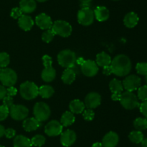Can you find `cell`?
<instances>
[{
    "label": "cell",
    "instance_id": "obj_18",
    "mask_svg": "<svg viewBox=\"0 0 147 147\" xmlns=\"http://www.w3.org/2000/svg\"><path fill=\"white\" fill-rule=\"evenodd\" d=\"M18 24L21 29L24 31H29L34 25L33 19L27 14H22L18 19Z\"/></svg>",
    "mask_w": 147,
    "mask_h": 147
},
{
    "label": "cell",
    "instance_id": "obj_35",
    "mask_svg": "<svg viewBox=\"0 0 147 147\" xmlns=\"http://www.w3.org/2000/svg\"><path fill=\"white\" fill-rule=\"evenodd\" d=\"M137 97L142 102L147 100V85L140 86L137 89Z\"/></svg>",
    "mask_w": 147,
    "mask_h": 147
},
{
    "label": "cell",
    "instance_id": "obj_6",
    "mask_svg": "<svg viewBox=\"0 0 147 147\" xmlns=\"http://www.w3.org/2000/svg\"><path fill=\"white\" fill-rule=\"evenodd\" d=\"M52 30L55 35H58L63 37H67L72 33V26L65 20H56L52 26Z\"/></svg>",
    "mask_w": 147,
    "mask_h": 147
},
{
    "label": "cell",
    "instance_id": "obj_50",
    "mask_svg": "<svg viewBox=\"0 0 147 147\" xmlns=\"http://www.w3.org/2000/svg\"><path fill=\"white\" fill-rule=\"evenodd\" d=\"M92 147H103V145H102V143L96 142V143H94V144H93Z\"/></svg>",
    "mask_w": 147,
    "mask_h": 147
},
{
    "label": "cell",
    "instance_id": "obj_32",
    "mask_svg": "<svg viewBox=\"0 0 147 147\" xmlns=\"http://www.w3.org/2000/svg\"><path fill=\"white\" fill-rule=\"evenodd\" d=\"M31 143L32 145L34 146H38L40 147L42 146H43L45 143V138L44 135H40V134H37L35 135L34 137L32 138Z\"/></svg>",
    "mask_w": 147,
    "mask_h": 147
},
{
    "label": "cell",
    "instance_id": "obj_11",
    "mask_svg": "<svg viewBox=\"0 0 147 147\" xmlns=\"http://www.w3.org/2000/svg\"><path fill=\"white\" fill-rule=\"evenodd\" d=\"M80 66H81L82 73L88 77L96 76L99 70L97 63H96V61L92 60H85Z\"/></svg>",
    "mask_w": 147,
    "mask_h": 147
},
{
    "label": "cell",
    "instance_id": "obj_53",
    "mask_svg": "<svg viewBox=\"0 0 147 147\" xmlns=\"http://www.w3.org/2000/svg\"><path fill=\"white\" fill-rule=\"evenodd\" d=\"M37 1H39V2H45V1H47V0H36Z\"/></svg>",
    "mask_w": 147,
    "mask_h": 147
},
{
    "label": "cell",
    "instance_id": "obj_40",
    "mask_svg": "<svg viewBox=\"0 0 147 147\" xmlns=\"http://www.w3.org/2000/svg\"><path fill=\"white\" fill-rule=\"evenodd\" d=\"M42 60L45 67H49L53 65V59L48 55H44L42 58Z\"/></svg>",
    "mask_w": 147,
    "mask_h": 147
},
{
    "label": "cell",
    "instance_id": "obj_43",
    "mask_svg": "<svg viewBox=\"0 0 147 147\" xmlns=\"http://www.w3.org/2000/svg\"><path fill=\"white\" fill-rule=\"evenodd\" d=\"M16 135V131L13 128H7L5 129V132H4V135L7 137V138H12L13 137L15 136Z\"/></svg>",
    "mask_w": 147,
    "mask_h": 147
},
{
    "label": "cell",
    "instance_id": "obj_57",
    "mask_svg": "<svg viewBox=\"0 0 147 147\" xmlns=\"http://www.w3.org/2000/svg\"><path fill=\"white\" fill-rule=\"evenodd\" d=\"M113 1H119V0H113Z\"/></svg>",
    "mask_w": 147,
    "mask_h": 147
},
{
    "label": "cell",
    "instance_id": "obj_47",
    "mask_svg": "<svg viewBox=\"0 0 147 147\" xmlns=\"http://www.w3.org/2000/svg\"><path fill=\"white\" fill-rule=\"evenodd\" d=\"M121 93H113L111 95V99L114 101H120Z\"/></svg>",
    "mask_w": 147,
    "mask_h": 147
},
{
    "label": "cell",
    "instance_id": "obj_42",
    "mask_svg": "<svg viewBox=\"0 0 147 147\" xmlns=\"http://www.w3.org/2000/svg\"><path fill=\"white\" fill-rule=\"evenodd\" d=\"M139 109H140L141 112L143 114L144 116L147 118V100L144 101L139 105Z\"/></svg>",
    "mask_w": 147,
    "mask_h": 147
},
{
    "label": "cell",
    "instance_id": "obj_21",
    "mask_svg": "<svg viewBox=\"0 0 147 147\" xmlns=\"http://www.w3.org/2000/svg\"><path fill=\"white\" fill-rule=\"evenodd\" d=\"M94 15L96 20L99 22L106 21L109 18V10L104 6H98L95 9Z\"/></svg>",
    "mask_w": 147,
    "mask_h": 147
},
{
    "label": "cell",
    "instance_id": "obj_36",
    "mask_svg": "<svg viewBox=\"0 0 147 147\" xmlns=\"http://www.w3.org/2000/svg\"><path fill=\"white\" fill-rule=\"evenodd\" d=\"M136 70L139 74L146 76L147 75V62L138 63L136 66Z\"/></svg>",
    "mask_w": 147,
    "mask_h": 147
},
{
    "label": "cell",
    "instance_id": "obj_16",
    "mask_svg": "<svg viewBox=\"0 0 147 147\" xmlns=\"http://www.w3.org/2000/svg\"><path fill=\"white\" fill-rule=\"evenodd\" d=\"M119 141V135L116 132L110 131L103 137L102 140V145L103 147H116Z\"/></svg>",
    "mask_w": 147,
    "mask_h": 147
},
{
    "label": "cell",
    "instance_id": "obj_13",
    "mask_svg": "<svg viewBox=\"0 0 147 147\" xmlns=\"http://www.w3.org/2000/svg\"><path fill=\"white\" fill-rule=\"evenodd\" d=\"M101 103V97L98 93L95 92H90L85 98V106L88 109H94Z\"/></svg>",
    "mask_w": 147,
    "mask_h": 147
},
{
    "label": "cell",
    "instance_id": "obj_2",
    "mask_svg": "<svg viewBox=\"0 0 147 147\" xmlns=\"http://www.w3.org/2000/svg\"><path fill=\"white\" fill-rule=\"evenodd\" d=\"M20 92L24 99L31 100L39 95V88L35 83L27 81L20 85Z\"/></svg>",
    "mask_w": 147,
    "mask_h": 147
},
{
    "label": "cell",
    "instance_id": "obj_52",
    "mask_svg": "<svg viewBox=\"0 0 147 147\" xmlns=\"http://www.w3.org/2000/svg\"><path fill=\"white\" fill-rule=\"evenodd\" d=\"M81 2V4H89L92 1V0H79Z\"/></svg>",
    "mask_w": 147,
    "mask_h": 147
},
{
    "label": "cell",
    "instance_id": "obj_46",
    "mask_svg": "<svg viewBox=\"0 0 147 147\" xmlns=\"http://www.w3.org/2000/svg\"><path fill=\"white\" fill-rule=\"evenodd\" d=\"M103 74L106 75V76H109V75L113 74L111 65H110V66H105V67H103Z\"/></svg>",
    "mask_w": 147,
    "mask_h": 147
},
{
    "label": "cell",
    "instance_id": "obj_29",
    "mask_svg": "<svg viewBox=\"0 0 147 147\" xmlns=\"http://www.w3.org/2000/svg\"><path fill=\"white\" fill-rule=\"evenodd\" d=\"M109 88L112 93H121L123 90V84L119 79H113L109 83Z\"/></svg>",
    "mask_w": 147,
    "mask_h": 147
},
{
    "label": "cell",
    "instance_id": "obj_3",
    "mask_svg": "<svg viewBox=\"0 0 147 147\" xmlns=\"http://www.w3.org/2000/svg\"><path fill=\"white\" fill-rule=\"evenodd\" d=\"M76 53L69 49L60 51L57 55V62L62 66L67 68H73L76 63Z\"/></svg>",
    "mask_w": 147,
    "mask_h": 147
},
{
    "label": "cell",
    "instance_id": "obj_31",
    "mask_svg": "<svg viewBox=\"0 0 147 147\" xmlns=\"http://www.w3.org/2000/svg\"><path fill=\"white\" fill-rule=\"evenodd\" d=\"M134 126L137 131H144L147 129V118H137L134 121Z\"/></svg>",
    "mask_w": 147,
    "mask_h": 147
},
{
    "label": "cell",
    "instance_id": "obj_44",
    "mask_svg": "<svg viewBox=\"0 0 147 147\" xmlns=\"http://www.w3.org/2000/svg\"><path fill=\"white\" fill-rule=\"evenodd\" d=\"M17 94V89L14 86H9L7 89V95L9 97H14Z\"/></svg>",
    "mask_w": 147,
    "mask_h": 147
},
{
    "label": "cell",
    "instance_id": "obj_38",
    "mask_svg": "<svg viewBox=\"0 0 147 147\" xmlns=\"http://www.w3.org/2000/svg\"><path fill=\"white\" fill-rule=\"evenodd\" d=\"M9 114V108L2 105L0 106V121L4 120Z\"/></svg>",
    "mask_w": 147,
    "mask_h": 147
},
{
    "label": "cell",
    "instance_id": "obj_4",
    "mask_svg": "<svg viewBox=\"0 0 147 147\" xmlns=\"http://www.w3.org/2000/svg\"><path fill=\"white\" fill-rule=\"evenodd\" d=\"M33 114L34 118L41 122L48 120L51 114V110L49 105L45 102H39L34 105L33 108Z\"/></svg>",
    "mask_w": 147,
    "mask_h": 147
},
{
    "label": "cell",
    "instance_id": "obj_33",
    "mask_svg": "<svg viewBox=\"0 0 147 147\" xmlns=\"http://www.w3.org/2000/svg\"><path fill=\"white\" fill-rule=\"evenodd\" d=\"M54 32L52 30V29H48V30H45L44 33L42 34V40L45 42V43H49L53 40L55 37Z\"/></svg>",
    "mask_w": 147,
    "mask_h": 147
},
{
    "label": "cell",
    "instance_id": "obj_28",
    "mask_svg": "<svg viewBox=\"0 0 147 147\" xmlns=\"http://www.w3.org/2000/svg\"><path fill=\"white\" fill-rule=\"evenodd\" d=\"M54 92V89L53 86H50V85H42L39 88V95L45 99L51 97Z\"/></svg>",
    "mask_w": 147,
    "mask_h": 147
},
{
    "label": "cell",
    "instance_id": "obj_17",
    "mask_svg": "<svg viewBox=\"0 0 147 147\" xmlns=\"http://www.w3.org/2000/svg\"><path fill=\"white\" fill-rule=\"evenodd\" d=\"M40 125H41V122L37 120L34 117V118H25L22 123L23 128L27 132L36 131L40 128Z\"/></svg>",
    "mask_w": 147,
    "mask_h": 147
},
{
    "label": "cell",
    "instance_id": "obj_23",
    "mask_svg": "<svg viewBox=\"0 0 147 147\" xmlns=\"http://www.w3.org/2000/svg\"><path fill=\"white\" fill-rule=\"evenodd\" d=\"M56 71L54 68L52 66L49 67H45L41 74V77L43 81L46 82H51L55 79Z\"/></svg>",
    "mask_w": 147,
    "mask_h": 147
},
{
    "label": "cell",
    "instance_id": "obj_45",
    "mask_svg": "<svg viewBox=\"0 0 147 147\" xmlns=\"http://www.w3.org/2000/svg\"><path fill=\"white\" fill-rule=\"evenodd\" d=\"M6 96H7V89L4 85H0V99H3Z\"/></svg>",
    "mask_w": 147,
    "mask_h": 147
},
{
    "label": "cell",
    "instance_id": "obj_22",
    "mask_svg": "<svg viewBox=\"0 0 147 147\" xmlns=\"http://www.w3.org/2000/svg\"><path fill=\"white\" fill-rule=\"evenodd\" d=\"M111 58L106 52H100L98 53L96 56V63L98 66L105 67V66H110L111 63Z\"/></svg>",
    "mask_w": 147,
    "mask_h": 147
},
{
    "label": "cell",
    "instance_id": "obj_30",
    "mask_svg": "<svg viewBox=\"0 0 147 147\" xmlns=\"http://www.w3.org/2000/svg\"><path fill=\"white\" fill-rule=\"evenodd\" d=\"M129 138L131 142L134 144H140L144 140V134L140 131H134L129 133Z\"/></svg>",
    "mask_w": 147,
    "mask_h": 147
},
{
    "label": "cell",
    "instance_id": "obj_41",
    "mask_svg": "<svg viewBox=\"0 0 147 147\" xmlns=\"http://www.w3.org/2000/svg\"><path fill=\"white\" fill-rule=\"evenodd\" d=\"M13 102H14V100H13L12 97H9L7 95V96L4 97V99H3V105H5L6 107H7V108H11V107L14 105Z\"/></svg>",
    "mask_w": 147,
    "mask_h": 147
},
{
    "label": "cell",
    "instance_id": "obj_20",
    "mask_svg": "<svg viewBox=\"0 0 147 147\" xmlns=\"http://www.w3.org/2000/svg\"><path fill=\"white\" fill-rule=\"evenodd\" d=\"M139 21V17L136 13L134 12L127 13L123 18V23L128 28H133L137 25Z\"/></svg>",
    "mask_w": 147,
    "mask_h": 147
},
{
    "label": "cell",
    "instance_id": "obj_55",
    "mask_svg": "<svg viewBox=\"0 0 147 147\" xmlns=\"http://www.w3.org/2000/svg\"><path fill=\"white\" fill-rule=\"evenodd\" d=\"M2 69H3V68L0 67V73H1V71H2Z\"/></svg>",
    "mask_w": 147,
    "mask_h": 147
},
{
    "label": "cell",
    "instance_id": "obj_7",
    "mask_svg": "<svg viewBox=\"0 0 147 147\" xmlns=\"http://www.w3.org/2000/svg\"><path fill=\"white\" fill-rule=\"evenodd\" d=\"M77 18L78 22L80 24L83 26H89L93 24L94 21V12L90 8V7H81L78 12Z\"/></svg>",
    "mask_w": 147,
    "mask_h": 147
},
{
    "label": "cell",
    "instance_id": "obj_51",
    "mask_svg": "<svg viewBox=\"0 0 147 147\" xmlns=\"http://www.w3.org/2000/svg\"><path fill=\"white\" fill-rule=\"evenodd\" d=\"M142 147H147V138H144L142 142Z\"/></svg>",
    "mask_w": 147,
    "mask_h": 147
},
{
    "label": "cell",
    "instance_id": "obj_25",
    "mask_svg": "<svg viewBox=\"0 0 147 147\" xmlns=\"http://www.w3.org/2000/svg\"><path fill=\"white\" fill-rule=\"evenodd\" d=\"M70 112L75 114H80L85 110V104L80 99H73L69 104Z\"/></svg>",
    "mask_w": 147,
    "mask_h": 147
},
{
    "label": "cell",
    "instance_id": "obj_12",
    "mask_svg": "<svg viewBox=\"0 0 147 147\" xmlns=\"http://www.w3.org/2000/svg\"><path fill=\"white\" fill-rule=\"evenodd\" d=\"M63 126L56 120L50 121L45 127V132L48 136H57L63 132Z\"/></svg>",
    "mask_w": 147,
    "mask_h": 147
},
{
    "label": "cell",
    "instance_id": "obj_5",
    "mask_svg": "<svg viewBox=\"0 0 147 147\" xmlns=\"http://www.w3.org/2000/svg\"><path fill=\"white\" fill-rule=\"evenodd\" d=\"M120 102L126 110H134L139 107V99L133 92H126L121 93Z\"/></svg>",
    "mask_w": 147,
    "mask_h": 147
},
{
    "label": "cell",
    "instance_id": "obj_48",
    "mask_svg": "<svg viewBox=\"0 0 147 147\" xmlns=\"http://www.w3.org/2000/svg\"><path fill=\"white\" fill-rule=\"evenodd\" d=\"M4 132H5V128L3 125H0V138L4 135Z\"/></svg>",
    "mask_w": 147,
    "mask_h": 147
},
{
    "label": "cell",
    "instance_id": "obj_54",
    "mask_svg": "<svg viewBox=\"0 0 147 147\" xmlns=\"http://www.w3.org/2000/svg\"><path fill=\"white\" fill-rule=\"evenodd\" d=\"M145 80H146V83H147V75H146V76H145Z\"/></svg>",
    "mask_w": 147,
    "mask_h": 147
},
{
    "label": "cell",
    "instance_id": "obj_37",
    "mask_svg": "<svg viewBox=\"0 0 147 147\" xmlns=\"http://www.w3.org/2000/svg\"><path fill=\"white\" fill-rule=\"evenodd\" d=\"M82 113H83V117L84 118V120H86L87 121L93 120L95 117V112H93V110L92 109L84 110Z\"/></svg>",
    "mask_w": 147,
    "mask_h": 147
},
{
    "label": "cell",
    "instance_id": "obj_34",
    "mask_svg": "<svg viewBox=\"0 0 147 147\" xmlns=\"http://www.w3.org/2000/svg\"><path fill=\"white\" fill-rule=\"evenodd\" d=\"M10 58L9 55L6 52H1L0 53V67L7 68V66L9 64Z\"/></svg>",
    "mask_w": 147,
    "mask_h": 147
},
{
    "label": "cell",
    "instance_id": "obj_27",
    "mask_svg": "<svg viewBox=\"0 0 147 147\" xmlns=\"http://www.w3.org/2000/svg\"><path fill=\"white\" fill-rule=\"evenodd\" d=\"M75 120H76V118L73 112H71L70 111H66L62 115L61 119H60V123L63 125V126L67 127L74 123Z\"/></svg>",
    "mask_w": 147,
    "mask_h": 147
},
{
    "label": "cell",
    "instance_id": "obj_8",
    "mask_svg": "<svg viewBox=\"0 0 147 147\" xmlns=\"http://www.w3.org/2000/svg\"><path fill=\"white\" fill-rule=\"evenodd\" d=\"M17 81V73L10 68H4L0 73V82L4 86H14Z\"/></svg>",
    "mask_w": 147,
    "mask_h": 147
},
{
    "label": "cell",
    "instance_id": "obj_49",
    "mask_svg": "<svg viewBox=\"0 0 147 147\" xmlns=\"http://www.w3.org/2000/svg\"><path fill=\"white\" fill-rule=\"evenodd\" d=\"M84 61H85V60L83 59V58H82V57H80L79 59H76V63H77L78 65H80V66H81Z\"/></svg>",
    "mask_w": 147,
    "mask_h": 147
},
{
    "label": "cell",
    "instance_id": "obj_1",
    "mask_svg": "<svg viewBox=\"0 0 147 147\" xmlns=\"http://www.w3.org/2000/svg\"><path fill=\"white\" fill-rule=\"evenodd\" d=\"M112 72L118 76H125L131 70V61L126 55L119 54L111 61Z\"/></svg>",
    "mask_w": 147,
    "mask_h": 147
},
{
    "label": "cell",
    "instance_id": "obj_14",
    "mask_svg": "<svg viewBox=\"0 0 147 147\" xmlns=\"http://www.w3.org/2000/svg\"><path fill=\"white\" fill-rule=\"evenodd\" d=\"M35 22L37 25L42 30L51 29L53 26V21L51 17L45 13H41L35 17Z\"/></svg>",
    "mask_w": 147,
    "mask_h": 147
},
{
    "label": "cell",
    "instance_id": "obj_56",
    "mask_svg": "<svg viewBox=\"0 0 147 147\" xmlns=\"http://www.w3.org/2000/svg\"><path fill=\"white\" fill-rule=\"evenodd\" d=\"M0 147H4V146H1V145H0Z\"/></svg>",
    "mask_w": 147,
    "mask_h": 147
},
{
    "label": "cell",
    "instance_id": "obj_24",
    "mask_svg": "<svg viewBox=\"0 0 147 147\" xmlns=\"http://www.w3.org/2000/svg\"><path fill=\"white\" fill-rule=\"evenodd\" d=\"M76 77V71L73 70V68H67L63 71L62 75V81L65 84H71L75 81Z\"/></svg>",
    "mask_w": 147,
    "mask_h": 147
},
{
    "label": "cell",
    "instance_id": "obj_26",
    "mask_svg": "<svg viewBox=\"0 0 147 147\" xmlns=\"http://www.w3.org/2000/svg\"><path fill=\"white\" fill-rule=\"evenodd\" d=\"M14 147H31V140L22 135H18L14 138Z\"/></svg>",
    "mask_w": 147,
    "mask_h": 147
},
{
    "label": "cell",
    "instance_id": "obj_19",
    "mask_svg": "<svg viewBox=\"0 0 147 147\" xmlns=\"http://www.w3.org/2000/svg\"><path fill=\"white\" fill-rule=\"evenodd\" d=\"M37 4L35 0H20V8L24 14H30L36 10Z\"/></svg>",
    "mask_w": 147,
    "mask_h": 147
},
{
    "label": "cell",
    "instance_id": "obj_39",
    "mask_svg": "<svg viewBox=\"0 0 147 147\" xmlns=\"http://www.w3.org/2000/svg\"><path fill=\"white\" fill-rule=\"evenodd\" d=\"M22 14L23 12L20 10V7H14V8H13L11 10V13H10V16L13 19H19Z\"/></svg>",
    "mask_w": 147,
    "mask_h": 147
},
{
    "label": "cell",
    "instance_id": "obj_9",
    "mask_svg": "<svg viewBox=\"0 0 147 147\" xmlns=\"http://www.w3.org/2000/svg\"><path fill=\"white\" fill-rule=\"evenodd\" d=\"M9 114L11 118L15 120H22L27 118L29 110L22 105H13L9 108Z\"/></svg>",
    "mask_w": 147,
    "mask_h": 147
},
{
    "label": "cell",
    "instance_id": "obj_10",
    "mask_svg": "<svg viewBox=\"0 0 147 147\" xmlns=\"http://www.w3.org/2000/svg\"><path fill=\"white\" fill-rule=\"evenodd\" d=\"M142 79L139 76L135 74H131L126 76L123 81V86L128 92H133L139 89L141 86Z\"/></svg>",
    "mask_w": 147,
    "mask_h": 147
},
{
    "label": "cell",
    "instance_id": "obj_15",
    "mask_svg": "<svg viewBox=\"0 0 147 147\" xmlns=\"http://www.w3.org/2000/svg\"><path fill=\"white\" fill-rule=\"evenodd\" d=\"M60 142L62 145L65 147H69L73 145L76 141V133L72 130H66L60 134Z\"/></svg>",
    "mask_w": 147,
    "mask_h": 147
}]
</instances>
